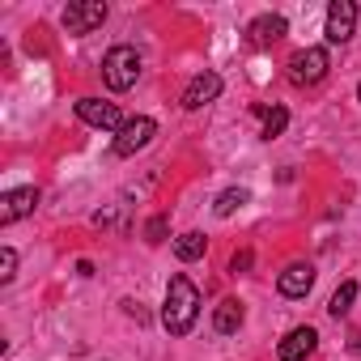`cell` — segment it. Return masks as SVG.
<instances>
[{"label":"cell","mask_w":361,"mask_h":361,"mask_svg":"<svg viewBox=\"0 0 361 361\" xmlns=\"http://www.w3.org/2000/svg\"><path fill=\"white\" fill-rule=\"evenodd\" d=\"M200 319V289L192 285V276H170L166 285V302H161V327L170 336H188Z\"/></svg>","instance_id":"cell-1"},{"label":"cell","mask_w":361,"mask_h":361,"mask_svg":"<svg viewBox=\"0 0 361 361\" xmlns=\"http://www.w3.org/2000/svg\"><path fill=\"white\" fill-rule=\"evenodd\" d=\"M136 77H140V56H136V47L119 43V47H111V51L102 56V81H106L115 94L132 90V85H136Z\"/></svg>","instance_id":"cell-2"},{"label":"cell","mask_w":361,"mask_h":361,"mask_svg":"<svg viewBox=\"0 0 361 361\" xmlns=\"http://www.w3.org/2000/svg\"><path fill=\"white\" fill-rule=\"evenodd\" d=\"M327 68H331L327 47H306V51H298V56L289 60V81H293V85H319V81L327 77Z\"/></svg>","instance_id":"cell-3"},{"label":"cell","mask_w":361,"mask_h":361,"mask_svg":"<svg viewBox=\"0 0 361 361\" xmlns=\"http://www.w3.org/2000/svg\"><path fill=\"white\" fill-rule=\"evenodd\" d=\"M60 22H64L68 35H90V30H98L106 22V5L102 0H73V5L60 13Z\"/></svg>","instance_id":"cell-4"},{"label":"cell","mask_w":361,"mask_h":361,"mask_svg":"<svg viewBox=\"0 0 361 361\" xmlns=\"http://www.w3.org/2000/svg\"><path fill=\"white\" fill-rule=\"evenodd\" d=\"M153 136H157V123H153L149 115H136V119H128V123L115 132V153H119V157H132V153H140Z\"/></svg>","instance_id":"cell-5"},{"label":"cell","mask_w":361,"mask_h":361,"mask_svg":"<svg viewBox=\"0 0 361 361\" xmlns=\"http://www.w3.org/2000/svg\"><path fill=\"white\" fill-rule=\"evenodd\" d=\"M77 115L90 123V128H102V132H119L128 119L119 115V106L115 102H102V98H81L77 102Z\"/></svg>","instance_id":"cell-6"},{"label":"cell","mask_w":361,"mask_h":361,"mask_svg":"<svg viewBox=\"0 0 361 361\" xmlns=\"http://www.w3.org/2000/svg\"><path fill=\"white\" fill-rule=\"evenodd\" d=\"M357 30V5L353 0H331L327 5V43H348Z\"/></svg>","instance_id":"cell-7"},{"label":"cell","mask_w":361,"mask_h":361,"mask_svg":"<svg viewBox=\"0 0 361 361\" xmlns=\"http://www.w3.org/2000/svg\"><path fill=\"white\" fill-rule=\"evenodd\" d=\"M35 204H39V188H13V192H5V196H0V226H13V221L30 217Z\"/></svg>","instance_id":"cell-8"},{"label":"cell","mask_w":361,"mask_h":361,"mask_svg":"<svg viewBox=\"0 0 361 361\" xmlns=\"http://www.w3.org/2000/svg\"><path fill=\"white\" fill-rule=\"evenodd\" d=\"M217 94H221V77L217 73H196L188 81V90H183V106L188 111H204L209 102H217Z\"/></svg>","instance_id":"cell-9"},{"label":"cell","mask_w":361,"mask_h":361,"mask_svg":"<svg viewBox=\"0 0 361 361\" xmlns=\"http://www.w3.org/2000/svg\"><path fill=\"white\" fill-rule=\"evenodd\" d=\"M289 35V22L281 18V13H264V18H255L251 26H247V43L251 47H272L276 39H285Z\"/></svg>","instance_id":"cell-10"},{"label":"cell","mask_w":361,"mask_h":361,"mask_svg":"<svg viewBox=\"0 0 361 361\" xmlns=\"http://www.w3.org/2000/svg\"><path fill=\"white\" fill-rule=\"evenodd\" d=\"M314 344H319V331H314V327H293V331L281 340L276 357H281V361H306V357L314 353Z\"/></svg>","instance_id":"cell-11"},{"label":"cell","mask_w":361,"mask_h":361,"mask_svg":"<svg viewBox=\"0 0 361 361\" xmlns=\"http://www.w3.org/2000/svg\"><path fill=\"white\" fill-rule=\"evenodd\" d=\"M310 285H314V268H310V264H289V268L281 272V281H276V289H281L285 298H306Z\"/></svg>","instance_id":"cell-12"},{"label":"cell","mask_w":361,"mask_h":361,"mask_svg":"<svg viewBox=\"0 0 361 361\" xmlns=\"http://www.w3.org/2000/svg\"><path fill=\"white\" fill-rule=\"evenodd\" d=\"M213 327H217L221 336H234V331L243 327V306H238L234 298H226V302L213 310Z\"/></svg>","instance_id":"cell-13"},{"label":"cell","mask_w":361,"mask_h":361,"mask_svg":"<svg viewBox=\"0 0 361 361\" xmlns=\"http://www.w3.org/2000/svg\"><path fill=\"white\" fill-rule=\"evenodd\" d=\"M204 247H209V238H204V234H196V230H188V234H178V238H174V255L183 259V264L200 259V255H204Z\"/></svg>","instance_id":"cell-14"},{"label":"cell","mask_w":361,"mask_h":361,"mask_svg":"<svg viewBox=\"0 0 361 361\" xmlns=\"http://www.w3.org/2000/svg\"><path fill=\"white\" fill-rule=\"evenodd\" d=\"M353 302H357V285L353 281H344L336 293H331V302H327V310H331V319H344L348 310H353Z\"/></svg>","instance_id":"cell-15"},{"label":"cell","mask_w":361,"mask_h":361,"mask_svg":"<svg viewBox=\"0 0 361 361\" xmlns=\"http://www.w3.org/2000/svg\"><path fill=\"white\" fill-rule=\"evenodd\" d=\"M259 115H264V140L281 136L285 123H289V111H285V106H272V111H259Z\"/></svg>","instance_id":"cell-16"},{"label":"cell","mask_w":361,"mask_h":361,"mask_svg":"<svg viewBox=\"0 0 361 361\" xmlns=\"http://www.w3.org/2000/svg\"><path fill=\"white\" fill-rule=\"evenodd\" d=\"M243 204H247V192H243V188H230V192H221V196H217L213 213H217V217H230V213H234V209H243Z\"/></svg>","instance_id":"cell-17"},{"label":"cell","mask_w":361,"mask_h":361,"mask_svg":"<svg viewBox=\"0 0 361 361\" xmlns=\"http://www.w3.org/2000/svg\"><path fill=\"white\" fill-rule=\"evenodd\" d=\"M13 276H18V251H13V247H5V251H0V281L9 285Z\"/></svg>","instance_id":"cell-18"},{"label":"cell","mask_w":361,"mask_h":361,"mask_svg":"<svg viewBox=\"0 0 361 361\" xmlns=\"http://www.w3.org/2000/svg\"><path fill=\"white\" fill-rule=\"evenodd\" d=\"M145 238H149V243H161V238H166V217H153V221L145 226Z\"/></svg>","instance_id":"cell-19"},{"label":"cell","mask_w":361,"mask_h":361,"mask_svg":"<svg viewBox=\"0 0 361 361\" xmlns=\"http://www.w3.org/2000/svg\"><path fill=\"white\" fill-rule=\"evenodd\" d=\"M251 259H255L251 251H238V255L230 259V272H234V276H238V272H247V268H251Z\"/></svg>","instance_id":"cell-20"},{"label":"cell","mask_w":361,"mask_h":361,"mask_svg":"<svg viewBox=\"0 0 361 361\" xmlns=\"http://www.w3.org/2000/svg\"><path fill=\"white\" fill-rule=\"evenodd\" d=\"M123 310H128L136 323H145V310H140V302H123Z\"/></svg>","instance_id":"cell-21"},{"label":"cell","mask_w":361,"mask_h":361,"mask_svg":"<svg viewBox=\"0 0 361 361\" xmlns=\"http://www.w3.org/2000/svg\"><path fill=\"white\" fill-rule=\"evenodd\" d=\"M357 98H361V81H357Z\"/></svg>","instance_id":"cell-22"}]
</instances>
